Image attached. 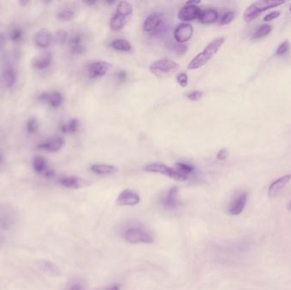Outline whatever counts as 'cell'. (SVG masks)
<instances>
[{
    "label": "cell",
    "mask_w": 291,
    "mask_h": 290,
    "mask_svg": "<svg viewBox=\"0 0 291 290\" xmlns=\"http://www.w3.org/2000/svg\"><path fill=\"white\" fill-rule=\"evenodd\" d=\"M52 42L51 32L48 31L47 29H41L39 30L34 37V43L36 46L38 48H47L50 45Z\"/></svg>",
    "instance_id": "cell-14"
},
{
    "label": "cell",
    "mask_w": 291,
    "mask_h": 290,
    "mask_svg": "<svg viewBox=\"0 0 291 290\" xmlns=\"http://www.w3.org/2000/svg\"><path fill=\"white\" fill-rule=\"evenodd\" d=\"M141 201L139 194L132 190L125 189L119 193L116 199V204L118 206H134Z\"/></svg>",
    "instance_id": "cell-6"
},
{
    "label": "cell",
    "mask_w": 291,
    "mask_h": 290,
    "mask_svg": "<svg viewBox=\"0 0 291 290\" xmlns=\"http://www.w3.org/2000/svg\"><path fill=\"white\" fill-rule=\"evenodd\" d=\"M127 20H128V18L124 17L120 14H115V15L111 19V21H110L111 29L115 32L120 31L125 26Z\"/></svg>",
    "instance_id": "cell-22"
},
{
    "label": "cell",
    "mask_w": 291,
    "mask_h": 290,
    "mask_svg": "<svg viewBox=\"0 0 291 290\" xmlns=\"http://www.w3.org/2000/svg\"><path fill=\"white\" fill-rule=\"evenodd\" d=\"M32 167L34 169L35 171L37 173H46L47 170V163L44 158L42 157H36L33 159L32 162Z\"/></svg>",
    "instance_id": "cell-27"
},
{
    "label": "cell",
    "mask_w": 291,
    "mask_h": 290,
    "mask_svg": "<svg viewBox=\"0 0 291 290\" xmlns=\"http://www.w3.org/2000/svg\"><path fill=\"white\" fill-rule=\"evenodd\" d=\"M47 101L53 107H59L62 103V95L61 93L55 91L51 94H47Z\"/></svg>",
    "instance_id": "cell-28"
},
{
    "label": "cell",
    "mask_w": 291,
    "mask_h": 290,
    "mask_svg": "<svg viewBox=\"0 0 291 290\" xmlns=\"http://www.w3.org/2000/svg\"><path fill=\"white\" fill-rule=\"evenodd\" d=\"M219 18V14L216 9H207L202 10L199 15V21L204 24H211L216 22Z\"/></svg>",
    "instance_id": "cell-19"
},
{
    "label": "cell",
    "mask_w": 291,
    "mask_h": 290,
    "mask_svg": "<svg viewBox=\"0 0 291 290\" xmlns=\"http://www.w3.org/2000/svg\"><path fill=\"white\" fill-rule=\"evenodd\" d=\"M280 15V11H273L271 12V13H269V14H267V15H265V17H264V20H265V21H272V20H274V19H276V18L279 17Z\"/></svg>",
    "instance_id": "cell-44"
},
{
    "label": "cell",
    "mask_w": 291,
    "mask_h": 290,
    "mask_svg": "<svg viewBox=\"0 0 291 290\" xmlns=\"http://www.w3.org/2000/svg\"><path fill=\"white\" fill-rule=\"evenodd\" d=\"M73 17H74V11L69 8L62 9L58 14V19L64 20V21H68V20H72Z\"/></svg>",
    "instance_id": "cell-32"
},
{
    "label": "cell",
    "mask_w": 291,
    "mask_h": 290,
    "mask_svg": "<svg viewBox=\"0 0 291 290\" xmlns=\"http://www.w3.org/2000/svg\"><path fill=\"white\" fill-rule=\"evenodd\" d=\"M21 37H22V32H21L20 29H14V30L12 31L11 33H10V39H11L13 42H18V41H20Z\"/></svg>",
    "instance_id": "cell-40"
},
{
    "label": "cell",
    "mask_w": 291,
    "mask_h": 290,
    "mask_svg": "<svg viewBox=\"0 0 291 290\" xmlns=\"http://www.w3.org/2000/svg\"><path fill=\"white\" fill-rule=\"evenodd\" d=\"M3 82L6 87L10 88L14 85L16 81V74L14 72V69L10 66H7L3 71Z\"/></svg>",
    "instance_id": "cell-24"
},
{
    "label": "cell",
    "mask_w": 291,
    "mask_h": 290,
    "mask_svg": "<svg viewBox=\"0 0 291 290\" xmlns=\"http://www.w3.org/2000/svg\"><path fill=\"white\" fill-rule=\"evenodd\" d=\"M201 11L199 6L186 3L179 11L178 18L183 21H192L199 17Z\"/></svg>",
    "instance_id": "cell-10"
},
{
    "label": "cell",
    "mask_w": 291,
    "mask_h": 290,
    "mask_svg": "<svg viewBox=\"0 0 291 290\" xmlns=\"http://www.w3.org/2000/svg\"><path fill=\"white\" fill-rule=\"evenodd\" d=\"M117 78H118V80L119 81V82L124 83V81L126 80L127 78L126 72H124V71H120V72H118V74H117Z\"/></svg>",
    "instance_id": "cell-45"
},
{
    "label": "cell",
    "mask_w": 291,
    "mask_h": 290,
    "mask_svg": "<svg viewBox=\"0 0 291 290\" xmlns=\"http://www.w3.org/2000/svg\"><path fill=\"white\" fill-rule=\"evenodd\" d=\"M290 10H291V7H290Z\"/></svg>",
    "instance_id": "cell-50"
},
{
    "label": "cell",
    "mask_w": 291,
    "mask_h": 290,
    "mask_svg": "<svg viewBox=\"0 0 291 290\" xmlns=\"http://www.w3.org/2000/svg\"><path fill=\"white\" fill-rule=\"evenodd\" d=\"M78 119H72L67 124H63L61 126V131L63 133H73L77 132L78 129Z\"/></svg>",
    "instance_id": "cell-31"
},
{
    "label": "cell",
    "mask_w": 291,
    "mask_h": 290,
    "mask_svg": "<svg viewBox=\"0 0 291 290\" xmlns=\"http://www.w3.org/2000/svg\"><path fill=\"white\" fill-rule=\"evenodd\" d=\"M283 3H285V1H257L253 3L260 14L262 12L266 11L268 9L279 7Z\"/></svg>",
    "instance_id": "cell-21"
},
{
    "label": "cell",
    "mask_w": 291,
    "mask_h": 290,
    "mask_svg": "<svg viewBox=\"0 0 291 290\" xmlns=\"http://www.w3.org/2000/svg\"><path fill=\"white\" fill-rule=\"evenodd\" d=\"M272 29H273V27H272L271 25H268V24L260 26L256 30V32H254V39H257V38H262V37H265V36H267V35L269 34L271 32Z\"/></svg>",
    "instance_id": "cell-29"
},
{
    "label": "cell",
    "mask_w": 291,
    "mask_h": 290,
    "mask_svg": "<svg viewBox=\"0 0 291 290\" xmlns=\"http://www.w3.org/2000/svg\"><path fill=\"white\" fill-rule=\"evenodd\" d=\"M125 241L130 244H153L154 241L152 233L140 227L128 228L124 233Z\"/></svg>",
    "instance_id": "cell-3"
},
{
    "label": "cell",
    "mask_w": 291,
    "mask_h": 290,
    "mask_svg": "<svg viewBox=\"0 0 291 290\" xmlns=\"http://www.w3.org/2000/svg\"><path fill=\"white\" fill-rule=\"evenodd\" d=\"M0 162H1V157H0Z\"/></svg>",
    "instance_id": "cell-51"
},
{
    "label": "cell",
    "mask_w": 291,
    "mask_h": 290,
    "mask_svg": "<svg viewBox=\"0 0 291 290\" xmlns=\"http://www.w3.org/2000/svg\"><path fill=\"white\" fill-rule=\"evenodd\" d=\"M59 183L62 187L70 188V189H78L80 187H83L85 185L89 184V182H87L83 179L78 178L76 176H64L59 180Z\"/></svg>",
    "instance_id": "cell-13"
},
{
    "label": "cell",
    "mask_w": 291,
    "mask_h": 290,
    "mask_svg": "<svg viewBox=\"0 0 291 290\" xmlns=\"http://www.w3.org/2000/svg\"><path fill=\"white\" fill-rule=\"evenodd\" d=\"M161 204L163 208L168 211L178 210L181 206V201L179 198L178 187H171L161 198Z\"/></svg>",
    "instance_id": "cell-5"
},
{
    "label": "cell",
    "mask_w": 291,
    "mask_h": 290,
    "mask_svg": "<svg viewBox=\"0 0 291 290\" xmlns=\"http://www.w3.org/2000/svg\"><path fill=\"white\" fill-rule=\"evenodd\" d=\"M133 7L129 2L127 1H121L118 3V8L116 14L123 15L124 17L130 18V15L132 14Z\"/></svg>",
    "instance_id": "cell-25"
},
{
    "label": "cell",
    "mask_w": 291,
    "mask_h": 290,
    "mask_svg": "<svg viewBox=\"0 0 291 290\" xmlns=\"http://www.w3.org/2000/svg\"><path fill=\"white\" fill-rule=\"evenodd\" d=\"M289 49H290V42L288 40L284 41L280 46L278 47L276 54L278 55H285L288 52Z\"/></svg>",
    "instance_id": "cell-34"
},
{
    "label": "cell",
    "mask_w": 291,
    "mask_h": 290,
    "mask_svg": "<svg viewBox=\"0 0 291 290\" xmlns=\"http://www.w3.org/2000/svg\"><path fill=\"white\" fill-rule=\"evenodd\" d=\"M178 64L170 59L155 60L149 66V71L158 78H167L179 69Z\"/></svg>",
    "instance_id": "cell-2"
},
{
    "label": "cell",
    "mask_w": 291,
    "mask_h": 290,
    "mask_svg": "<svg viewBox=\"0 0 291 290\" xmlns=\"http://www.w3.org/2000/svg\"><path fill=\"white\" fill-rule=\"evenodd\" d=\"M193 34V27L191 24H180L176 26L174 32V37L178 43H184L190 39Z\"/></svg>",
    "instance_id": "cell-9"
},
{
    "label": "cell",
    "mask_w": 291,
    "mask_h": 290,
    "mask_svg": "<svg viewBox=\"0 0 291 290\" xmlns=\"http://www.w3.org/2000/svg\"><path fill=\"white\" fill-rule=\"evenodd\" d=\"M66 290H84L83 285L78 282H72L67 285Z\"/></svg>",
    "instance_id": "cell-41"
},
{
    "label": "cell",
    "mask_w": 291,
    "mask_h": 290,
    "mask_svg": "<svg viewBox=\"0 0 291 290\" xmlns=\"http://www.w3.org/2000/svg\"><path fill=\"white\" fill-rule=\"evenodd\" d=\"M228 155H229V152H228V150L225 149V148H223V149L220 150L219 152L217 153V155H216V158L218 160H225L228 158Z\"/></svg>",
    "instance_id": "cell-42"
},
{
    "label": "cell",
    "mask_w": 291,
    "mask_h": 290,
    "mask_svg": "<svg viewBox=\"0 0 291 290\" xmlns=\"http://www.w3.org/2000/svg\"><path fill=\"white\" fill-rule=\"evenodd\" d=\"M14 221V213L11 210L4 207L0 209V227L7 229L11 226Z\"/></svg>",
    "instance_id": "cell-17"
},
{
    "label": "cell",
    "mask_w": 291,
    "mask_h": 290,
    "mask_svg": "<svg viewBox=\"0 0 291 290\" xmlns=\"http://www.w3.org/2000/svg\"><path fill=\"white\" fill-rule=\"evenodd\" d=\"M63 138L61 136H55L53 138H50L49 140L42 144L39 146L42 149L45 150L47 152H57L61 149V147H63L64 145Z\"/></svg>",
    "instance_id": "cell-16"
},
{
    "label": "cell",
    "mask_w": 291,
    "mask_h": 290,
    "mask_svg": "<svg viewBox=\"0 0 291 290\" xmlns=\"http://www.w3.org/2000/svg\"><path fill=\"white\" fill-rule=\"evenodd\" d=\"M163 24V15L160 13H153L145 20L143 29L146 32H154Z\"/></svg>",
    "instance_id": "cell-12"
},
{
    "label": "cell",
    "mask_w": 291,
    "mask_h": 290,
    "mask_svg": "<svg viewBox=\"0 0 291 290\" xmlns=\"http://www.w3.org/2000/svg\"><path fill=\"white\" fill-rule=\"evenodd\" d=\"M287 208H288L289 210H291V201H290V203L288 204V206H287Z\"/></svg>",
    "instance_id": "cell-48"
},
{
    "label": "cell",
    "mask_w": 291,
    "mask_h": 290,
    "mask_svg": "<svg viewBox=\"0 0 291 290\" xmlns=\"http://www.w3.org/2000/svg\"><path fill=\"white\" fill-rule=\"evenodd\" d=\"M69 48L71 51L76 55H81L85 51L83 35L76 34L69 40Z\"/></svg>",
    "instance_id": "cell-15"
},
{
    "label": "cell",
    "mask_w": 291,
    "mask_h": 290,
    "mask_svg": "<svg viewBox=\"0 0 291 290\" xmlns=\"http://www.w3.org/2000/svg\"><path fill=\"white\" fill-rule=\"evenodd\" d=\"M90 170L96 175H106L113 174L117 171V168L108 164H93L90 167Z\"/></svg>",
    "instance_id": "cell-20"
},
{
    "label": "cell",
    "mask_w": 291,
    "mask_h": 290,
    "mask_svg": "<svg viewBox=\"0 0 291 290\" xmlns=\"http://www.w3.org/2000/svg\"><path fill=\"white\" fill-rule=\"evenodd\" d=\"M175 51L177 53V54H184L185 52L188 50V47L186 46L183 43H177L176 45H175Z\"/></svg>",
    "instance_id": "cell-43"
},
{
    "label": "cell",
    "mask_w": 291,
    "mask_h": 290,
    "mask_svg": "<svg viewBox=\"0 0 291 290\" xmlns=\"http://www.w3.org/2000/svg\"><path fill=\"white\" fill-rule=\"evenodd\" d=\"M177 82H178L179 84L181 85V86L183 87H187L188 86V75L186 74V73H180V74L177 76Z\"/></svg>",
    "instance_id": "cell-37"
},
{
    "label": "cell",
    "mask_w": 291,
    "mask_h": 290,
    "mask_svg": "<svg viewBox=\"0 0 291 290\" xmlns=\"http://www.w3.org/2000/svg\"><path fill=\"white\" fill-rule=\"evenodd\" d=\"M67 33L63 30H60L55 34V40L59 43H64L66 41Z\"/></svg>",
    "instance_id": "cell-38"
},
{
    "label": "cell",
    "mask_w": 291,
    "mask_h": 290,
    "mask_svg": "<svg viewBox=\"0 0 291 290\" xmlns=\"http://www.w3.org/2000/svg\"><path fill=\"white\" fill-rule=\"evenodd\" d=\"M52 56L49 53H44L42 55H38V57L35 58L32 62V66L35 69L43 70L46 69L51 64Z\"/></svg>",
    "instance_id": "cell-18"
},
{
    "label": "cell",
    "mask_w": 291,
    "mask_h": 290,
    "mask_svg": "<svg viewBox=\"0 0 291 290\" xmlns=\"http://www.w3.org/2000/svg\"><path fill=\"white\" fill-rule=\"evenodd\" d=\"M112 65L106 61H95L90 64L88 68V75L90 79L101 78L109 71Z\"/></svg>",
    "instance_id": "cell-8"
},
{
    "label": "cell",
    "mask_w": 291,
    "mask_h": 290,
    "mask_svg": "<svg viewBox=\"0 0 291 290\" xmlns=\"http://www.w3.org/2000/svg\"><path fill=\"white\" fill-rule=\"evenodd\" d=\"M248 199L247 193H241L237 195L228 205V214L231 216H239L245 210Z\"/></svg>",
    "instance_id": "cell-7"
},
{
    "label": "cell",
    "mask_w": 291,
    "mask_h": 290,
    "mask_svg": "<svg viewBox=\"0 0 291 290\" xmlns=\"http://www.w3.org/2000/svg\"><path fill=\"white\" fill-rule=\"evenodd\" d=\"M203 95H204V93H203L202 91L197 90V91H193V92L188 94V95H187V97H188L190 101H197L200 100V99L203 97Z\"/></svg>",
    "instance_id": "cell-36"
},
{
    "label": "cell",
    "mask_w": 291,
    "mask_h": 290,
    "mask_svg": "<svg viewBox=\"0 0 291 290\" xmlns=\"http://www.w3.org/2000/svg\"><path fill=\"white\" fill-rule=\"evenodd\" d=\"M224 43H225V38L223 37H217L216 39H214L212 42L208 44L207 46L205 47V49L201 53H199V55H196L193 60H191L190 63L188 64V69H199L200 67L205 66V64H207L208 61L211 60L217 52L219 51V49Z\"/></svg>",
    "instance_id": "cell-1"
},
{
    "label": "cell",
    "mask_w": 291,
    "mask_h": 290,
    "mask_svg": "<svg viewBox=\"0 0 291 290\" xmlns=\"http://www.w3.org/2000/svg\"><path fill=\"white\" fill-rule=\"evenodd\" d=\"M234 12L229 11L227 12L225 14L222 15V18L220 19L219 24L221 26H224V25H228L230 23L232 20H234Z\"/></svg>",
    "instance_id": "cell-33"
},
{
    "label": "cell",
    "mask_w": 291,
    "mask_h": 290,
    "mask_svg": "<svg viewBox=\"0 0 291 290\" xmlns=\"http://www.w3.org/2000/svg\"><path fill=\"white\" fill-rule=\"evenodd\" d=\"M120 290V287L119 285H111V286H108V287L102 288V289H99V290Z\"/></svg>",
    "instance_id": "cell-46"
},
{
    "label": "cell",
    "mask_w": 291,
    "mask_h": 290,
    "mask_svg": "<svg viewBox=\"0 0 291 290\" xmlns=\"http://www.w3.org/2000/svg\"><path fill=\"white\" fill-rule=\"evenodd\" d=\"M38 124L35 118H31L26 123V129L29 133H33L38 129Z\"/></svg>",
    "instance_id": "cell-35"
},
{
    "label": "cell",
    "mask_w": 291,
    "mask_h": 290,
    "mask_svg": "<svg viewBox=\"0 0 291 290\" xmlns=\"http://www.w3.org/2000/svg\"><path fill=\"white\" fill-rule=\"evenodd\" d=\"M144 170L147 172L157 173V174L167 175L170 178L174 179V180L178 181H187L189 178L187 175H183L177 170H174L172 168H170L165 164H160V163L147 164V166L144 167Z\"/></svg>",
    "instance_id": "cell-4"
},
{
    "label": "cell",
    "mask_w": 291,
    "mask_h": 290,
    "mask_svg": "<svg viewBox=\"0 0 291 290\" xmlns=\"http://www.w3.org/2000/svg\"><path fill=\"white\" fill-rule=\"evenodd\" d=\"M110 46L118 51L129 52L132 49L131 44L123 38H118V39L112 41L110 43Z\"/></svg>",
    "instance_id": "cell-23"
},
{
    "label": "cell",
    "mask_w": 291,
    "mask_h": 290,
    "mask_svg": "<svg viewBox=\"0 0 291 290\" xmlns=\"http://www.w3.org/2000/svg\"><path fill=\"white\" fill-rule=\"evenodd\" d=\"M4 45H5V36L2 32H0V49H3Z\"/></svg>",
    "instance_id": "cell-47"
},
{
    "label": "cell",
    "mask_w": 291,
    "mask_h": 290,
    "mask_svg": "<svg viewBox=\"0 0 291 290\" xmlns=\"http://www.w3.org/2000/svg\"><path fill=\"white\" fill-rule=\"evenodd\" d=\"M291 180V175H286L277 179L276 181H274L268 188V196H269V198H276L280 194V192L286 187V185L288 184Z\"/></svg>",
    "instance_id": "cell-11"
},
{
    "label": "cell",
    "mask_w": 291,
    "mask_h": 290,
    "mask_svg": "<svg viewBox=\"0 0 291 290\" xmlns=\"http://www.w3.org/2000/svg\"><path fill=\"white\" fill-rule=\"evenodd\" d=\"M43 267L44 269H47L52 274H58L59 273V269L55 267V265L52 264L51 262H43Z\"/></svg>",
    "instance_id": "cell-39"
},
{
    "label": "cell",
    "mask_w": 291,
    "mask_h": 290,
    "mask_svg": "<svg viewBox=\"0 0 291 290\" xmlns=\"http://www.w3.org/2000/svg\"><path fill=\"white\" fill-rule=\"evenodd\" d=\"M260 13L257 10V8L255 7L253 3L251 5L249 6L247 9H245V13H244V20L247 23H250L252 20H255L256 18L258 17L260 15Z\"/></svg>",
    "instance_id": "cell-26"
},
{
    "label": "cell",
    "mask_w": 291,
    "mask_h": 290,
    "mask_svg": "<svg viewBox=\"0 0 291 290\" xmlns=\"http://www.w3.org/2000/svg\"><path fill=\"white\" fill-rule=\"evenodd\" d=\"M3 239L1 236H0V246H1V244H3Z\"/></svg>",
    "instance_id": "cell-49"
},
{
    "label": "cell",
    "mask_w": 291,
    "mask_h": 290,
    "mask_svg": "<svg viewBox=\"0 0 291 290\" xmlns=\"http://www.w3.org/2000/svg\"><path fill=\"white\" fill-rule=\"evenodd\" d=\"M176 170L180 173H182L183 175H187L189 177V175H192L194 172V167L189 164H186V163H176Z\"/></svg>",
    "instance_id": "cell-30"
}]
</instances>
